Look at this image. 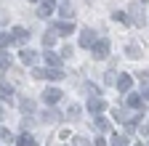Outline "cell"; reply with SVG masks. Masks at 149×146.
Instances as JSON below:
<instances>
[{
  "label": "cell",
  "instance_id": "1",
  "mask_svg": "<svg viewBox=\"0 0 149 146\" xmlns=\"http://www.w3.org/2000/svg\"><path fill=\"white\" fill-rule=\"evenodd\" d=\"M91 51H93V59H107L109 56V40H96L91 45Z\"/></svg>",
  "mask_w": 149,
  "mask_h": 146
},
{
  "label": "cell",
  "instance_id": "2",
  "mask_svg": "<svg viewBox=\"0 0 149 146\" xmlns=\"http://www.w3.org/2000/svg\"><path fill=\"white\" fill-rule=\"evenodd\" d=\"M0 98H3L6 104H13V88H11V82H8V80L0 82Z\"/></svg>",
  "mask_w": 149,
  "mask_h": 146
},
{
  "label": "cell",
  "instance_id": "3",
  "mask_svg": "<svg viewBox=\"0 0 149 146\" xmlns=\"http://www.w3.org/2000/svg\"><path fill=\"white\" fill-rule=\"evenodd\" d=\"M130 85H133V77H130V75H120V77H117V82H115V88L120 90V93H128Z\"/></svg>",
  "mask_w": 149,
  "mask_h": 146
},
{
  "label": "cell",
  "instance_id": "4",
  "mask_svg": "<svg viewBox=\"0 0 149 146\" xmlns=\"http://www.w3.org/2000/svg\"><path fill=\"white\" fill-rule=\"evenodd\" d=\"M61 96H64V93H61L59 88H45V93H43V98H45L48 104H59V101H61Z\"/></svg>",
  "mask_w": 149,
  "mask_h": 146
},
{
  "label": "cell",
  "instance_id": "5",
  "mask_svg": "<svg viewBox=\"0 0 149 146\" xmlns=\"http://www.w3.org/2000/svg\"><path fill=\"white\" fill-rule=\"evenodd\" d=\"M93 43H96V32H93V29H83L80 32V45L83 48H91Z\"/></svg>",
  "mask_w": 149,
  "mask_h": 146
},
{
  "label": "cell",
  "instance_id": "6",
  "mask_svg": "<svg viewBox=\"0 0 149 146\" xmlns=\"http://www.w3.org/2000/svg\"><path fill=\"white\" fill-rule=\"evenodd\" d=\"M11 43H16V45L27 43V29H24V27H16V29H11Z\"/></svg>",
  "mask_w": 149,
  "mask_h": 146
},
{
  "label": "cell",
  "instance_id": "7",
  "mask_svg": "<svg viewBox=\"0 0 149 146\" xmlns=\"http://www.w3.org/2000/svg\"><path fill=\"white\" fill-rule=\"evenodd\" d=\"M56 11V6H53V0H45V3H40V8H37V16L40 19H48V16Z\"/></svg>",
  "mask_w": 149,
  "mask_h": 146
},
{
  "label": "cell",
  "instance_id": "8",
  "mask_svg": "<svg viewBox=\"0 0 149 146\" xmlns=\"http://www.w3.org/2000/svg\"><path fill=\"white\" fill-rule=\"evenodd\" d=\"M51 29H53V32H59V35H72V32H74V27H72L69 21H56Z\"/></svg>",
  "mask_w": 149,
  "mask_h": 146
},
{
  "label": "cell",
  "instance_id": "9",
  "mask_svg": "<svg viewBox=\"0 0 149 146\" xmlns=\"http://www.w3.org/2000/svg\"><path fill=\"white\" fill-rule=\"evenodd\" d=\"M88 109H91L93 114H96V112H101V109H107V104H104V98H99V96H93V98L88 101Z\"/></svg>",
  "mask_w": 149,
  "mask_h": 146
},
{
  "label": "cell",
  "instance_id": "10",
  "mask_svg": "<svg viewBox=\"0 0 149 146\" xmlns=\"http://www.w3.org/2000/svg\"><path fill=\"white\" fill-rule=\"evenodd\" d=\"M59 13L64 16V19H72V16H74V6L67 0V3H61V6H59Z\"/></svg>",
  "mask_w": 149,
  "mask_h": 146
},
{
  "label": "cell",
  "instance_id": "11",
  "mask_svg": "<svg viewBox=\"0 0 149 146\" xmlns=\"http://www.w3.org/2000/svg\"><path fill=\"white\" fill-rule=\"evenodd\" d=\"M130 11H133V13H130V19H133V24H139V27H144V13H141V8L139 6H133V8H130Z\"/></svg>",
  "mask_w": 149,
  "mask_h": 146
},
{
  "label": "cell",
  "instance_id": "12",
  "mask_svg": "<svg viewBox=\"0 0 149 146\" xmlns=\"http://www.w3.org/2000/svg\"><path fill=\"white\" fill-rule=\"evenodd\" d=\"M128 106H130V109H141V106H144L141 96H136V93H130V96H128Z\"/></svg>",
  "mask_w": 149,
  "mask_h": 146
},
{
  "label": "cell",
  "instance_id": "13",
  "mask_svg": "<svg viewBox=\"0 0 149 146\" xmlns=\"http://www.w3.org/2000/svg\"><path fill=\"white\" fill-rule=\"evenodd\" d=\"M16 143H19V146H37V141H35L32 136H27V133H24V136H19Z\"/></svg>",
  "mask_w": 149,
  "mask_h": 146
},
{
  "label": "cell",
  "instance_id": "14",
  "mask_svg": "<svg viewBox=\"0 0 149 146\" xmlns=\"http://www.w3.org/2000/svg\"><path fill=\"white\" fill-rule=\"evenodd\" d=\"M125 51H128V56H130V59H139V56H144V53H141V45H136V43H130Z\"/></svg>",
  "mask_w": 149,
  "mask_h": 146
},
{
  "label": "cell",
  "instance_id": "15",
  "mask_svg": "<svg viewBox=\"0 0 149 146\" xmlns=\"http://www.w3.org/2000/svg\"><path fill=\"white\" fill-rule=\"evenodd\" d=\"M22 61L24 64H35L37 61V53L35 51H22Z\"/></svg>",
  "mask_w": 149,
  "mask_h": 146
},
{
  "label": "cell",
  "instance_id": "16",
  "mask_svg": "<svg viewBox=\"0 0 149 146\" xmlns=\"http://www.w3.org/2000/svg\"><path fill=\"white\" fill-rule=\"evenodd\" d=\"M93 127H96V130H101V133H107V130H109V122H107L104 117H99V120H93Z\"/></svg>",
  "mask_w": 149,
  "mask_h": 146
},
{
  "label": "cell",
  "instance_id": "17",
  "mask_svg": "<svg viewBox=\"0 0 149 146\" xmlns=\"http://www.w3.org/2000/svg\"><path fill=\"white\" fill-rule=\"evenodd\" d=\"M53 43H56V35H53V29H48V32L43 35V45H45V48H51Z\"/></svg>",
  "mask_w": 149,
  "mask_h": 146
},
{
  "label": "cell",
  "instance_id": "18",
  "mask_svg": "<svg viewBox=\"0 0 149 146\" xmlns=\"http://www.w3.org/2000/svg\"><path fill=\"white\" fill-rule=\"evenodd\" d=\"M22 112H24V114L35 112V101H29V98H22Z\"/></svg>",
  "mask_w": 149,
  "mask_h": 146
},
{
  "label": "cell",
  "instance_id": "19",
  "mask_svg": "<svg viewBox=\"0 0 149 146\" xmlns=\"http://www.w3.org/2000/svg\"><path fill=\"white\" fill-rule=\"evenodd\" d=\"M8 66H11V56L6 51H0V69H8Z\"/></svg>",
  "mask_w": 149,
  "mask_h": 146
},
{
  "label": "cell",
  "instance_id": "20",
  "mask_svg": "<svg viewBox=\"0 0 149 146\" xmlns=\"http://www.w3.org/2000/svg\"><path fill=\"white\" fill-rule=\"evenodd\" d=\"M43 120H45V122H59V120H61V114H59V112H45V114H43Z\"/></svg>",
  "mask_w": 149,
  "mask_h": 146
},
{
  "label": "cell",
  "instance_id": "21",
  "mask_svg": "<svg viewBox=\"0 0 149 146\" xmlns=\"http://www.w3.org/2000/svg\"><path fill=\"white\" fill-rule=\"evenodd\" d=\"M45 61H48L51 66H61V56H53V53H48V56H45Z\"/></svg>",
  "mask_w": 149,
  "mask_h": 146
},
{
  "label": "cell",
  "instance_id": "22",
  "mask_svg": "<svg viewBox=\"0 0 149 146\" xmlns=\"http://www.w3.org/2000/svg\"><path fill=\"white\" fill-rule=\"evenodd\" d=\"M11 45V32H0V48Z\"/></svg>",
  "mask_w": 149,
  "mask_h": 146
},
{
  "label": "cell",
  "instance_id": "23",
  "mask_svg": "<svg viewBox=\"0 0 149 146\" xmlns=\"http://www.w3.org/2000/svg\"><path fill=\"white\" fill-rule=\"evenodd\" d=\"M74 146H93L88 138H83V136H74Z\"/></svg>",
  "mask_w": 149,
  "mask_h": 146
},
{
  "label": "cell",
  "instance_id": "24",
  "mask_svg": "<svg viewBox=\"0 0 149 146\" xmlns=\"http://www.w3.org/2000/svg\"><path fill=\"white\" fill-rule=\"evenodd\" d=\"M85 93H91V98H93V96H101V90L96 85H85Z\"/></svg>",
  "mask_w": 149,
  "mask_h": 146
},
{
  "label": "cell",
  "instance_id": "25",
  "mask_svg": "<svg viewBox=\"0 0 149 146\" xmlns=\"http://www.w3.org/2000/svg\"><path fill=\"white\" fill-rule=\"evenodd\" d=\"M112 146H128V141L123 136H115V138H112Z\"/></svg>",
  "mask_w": 149,
  "mask_h": 146
},
{
  "label": "cell",
  "instance_id": "26",
  "mask_svg": "<svg viewBox=\"0 0 149 146\" xmlns=\"http://www.w3.org/2000/svg\"><path fill=\"white\" fill-rule=\"evenodd\" d=\"M80 112H83V109H80V106H74V104L69 106V117H74V120H77V117H80Z\"/></svg>",
  "mask_w": 149,
  "mask_h": 146
},
{
  "label": "cell",
  "instance_id": "27",
  "mask_svg": "<svg viewBox=\"0 0 149 146\" xmlns=\"http://www.w3.org/2000/svg\"><path fill=\"white\" fill-rule=\"evenodd\" d=\"M112 19H115V21H128V16L123 11H115V13H112Z\"/></svg>",
  "mask_w": 149,
  "mask_h": 146
},
{
  "label": "cell",
  "instance_id": "28",
  "mask_svg": "<svg viewBox=\"0 0 149 146\" xmlns=\"http://www.w3.org/2000/svg\"><path fill=\"white\" fill-rule=\"evenodd\" d=\"M0 138H3V141H11V138H13V136H11V133H8V130H3V127H0Z\"/></svg>",
  "mask_w": 149,
  "mask_h": 146
},
{
  "label": "cell",
  "instance_id": "29",
  "mask_svg": "<svg viewBox=\"0 0 149 146\" xmlns=\"http://www.w3.org/2000/svg\"><path fill=\"white\" fill-rule=\"evenodd\" d=\"M139 77H141V82H149V72H141Z\"/></svg>",
  "mask_w": 149,
  "mask_h": 146
},
{
  "label": "cell",
  "instance_id": "30",
  "mask_svg": "<svg viewBox=\"0 0 149 146\" xmlns=\"http://www.w3.org/2000/svg\"><path fill=\"white\" fill-rule=\"evenodd\" d=\"M93 146H107V143H104L101 138H96V141H93Z\"/></svg>",
  "mask_w": 149,
  "mask_h": 146
},
{
  "label": "cell",
  "instance_id": "31",
  "mask_svg": "<svg viewBox=\"0 0 149 146\" xmlns=\"http://www.w3.org/2000/svg\"><path fill=\"white\" fill-rule=\"evenodd\" d=\"M0 120H3V106H0Z\"/></svg>",
  "mask_w": 149,
  "mask_h": 146
},
{
  "label": "cell",
  "instance_id": "32",
  "mask_svg": "<svg viewBox=\"0 0 149 146\" xmlns=\"http://www.w3.org/2000/svg\"><path fill=\"white\" fill-rule=\"evenodd\" d=\"M32 3H37V0H32Z\"/></svg>",
  "mask_w": 149,
  "mask_h": 146
}]
</instances>
